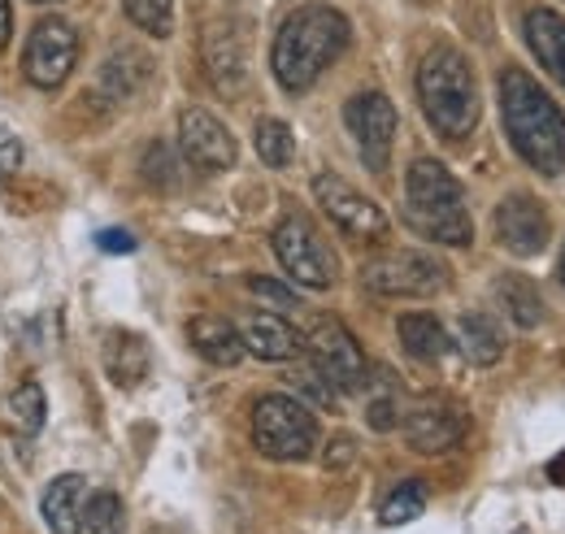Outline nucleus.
Returning <instances> with one entry per match:
<instances>
[{"mask_svg":"<svg viewBox=\"0 0 565 534\" xmlns=\"http://www.w3.org/2000/svg\"><path fill=\"white\" fill-rule=\"evenodd\" d=\"M31 4H57V0H31Z\"/></svg>","mask_w":565,"mask_h":534,"instance_id":"obj_40","label":"nucleus"},{"mask_svg":"<svg viewBox=\"0 0 565 534\" xmlns=\"http://www.w3.org/2000/svg\"><path fill=\"white\" fill-rule=\"evenodd\" d=\"M313 365L335 383V392H361L370 383V365H365V352L353 339V331L335 318H313L309 331L300 334Z\"/></svg>","mask_w":565,"mask_h":534,"instance_id":"obj_8","label":"nucleus"},{"mask_svg":"<svg viewBox=\"0 0 565 534\" xmlns=\"http://www.w3.org/2000/svg\"><path fill=\"white\" fill-rule=\"evenodd\" d=\"M44 417H49V400H44V387L35 378H26L9 392V426L18 435H40Z\"/></svg>","mask_w":565,"mask_h":534,"instance_id":"obj_25","label":"nucleus"},{"mask_svg":"<svg viewBox=\"0 0 565 534\" xmlns=\"http://www.w3.org/2000/svg\"><path fill=\"white\" fill-rule=\"evenodd\" d=\"M248 287H253L262 300H275V305H282V309H291V305H296V291H287L282 282H275V278H253Z\"/></svg>","mask_w":565,"mask_h":534,"instance_id":"obj_35","label":"nucleus"},{"mask_svg":"<svg viewBox=\"0 0 565 534\" xmlns=\"http://www.w3.org/2000/svg\"><path fill=\"white\" fill-rule=\"evenodd\" d=\"M344 127L356 139L361 165L370 174H387L392 143H396V105L383 92H361L344 105Z\"/></svg>","mask_w":565,"mask_h":534,"instance_id":"obj_10","label":"nucleus"},{"mask_svg":"<svg viewBox=\"0 0 565 534\" xmlns=\"http://www.w3.org/2000/svg\"><path fill=\"white\" fill-rule=\"evenodd\" d=\"M127 18L152 40L174 35V0H127Z\"/></svg>","mask_w":565,"mask_h":534,"instance_id":"obj_29","label":"nucleus"},{"mask_svg":"<svg viewBox=\"0 0 565 534\" xmlns=\"http://www.w3.org/2000/svg\"><path fill=\"white\" fill-rule=\"evenodd\" d=\"M179 165H174V157H170V148L166 143H148V152H143V179L152 183V188H179Z\"/></svg>","mask_w":565,"mask_h":534,"instance_id":"obj_31","label":"nucleus"},{"mask_svg":"<svg viewBox=\"0 0 565 534\" xmlns=\"http://www.w3.org/2000/svg\"><path fill=\"white\" fill-rule=\"evenodd\" d=\"M349 35H353L349 18L331 4H300L296 13H287L270 53V70L282 92L291 96L309 92L322 78V70L340 62V53L349 49Z\"/></svg>","mask_w":565,"mask_h":534,"instance_id":"obj_2","label":"nucleus"},{"mask_svg":"<svg viewBox=\"0 0 565 534\" xmlns=\"http://www.w3.org/2000/svg\"><path fill=\"white\" fill-rule=\"evenodd\" d=\"M87 534H127V504L114 491H96L83 509Z\"/></svg>","mask_w":565,"mask_h":534,"instance_id":"obj_28","label":"nucleus"},{"mask_svg":"<svg viewBox=\"0 0 565 534\" xmlns=\"http://www.w3.org/2000/svg\"><path fill=\"white\" fill-rule=\"evenodd\" d=\"M426 513V482L418 478H405L387 491V500L379 504V522L383 526H409Z\"/></svg>","mask_w":565,"mask_h":534,"instance_id":"obj_26","label":"nucleus"},{"mask_svg":"<svg viewBox=\"0 0 565 534\" xmlns=\"http://www.w3.org/2000/svg\"><path fill=\"white\" fill-rule=\"evenodd\" d=\"M22 157H26V152H22V139L0 127V179L18 174V170H22Z\"/></svg>","mask_w":565,"mask_h":534,"instance_id":"obj_33","label":"nucleus"},{"mask_svg":"<svg viewBox=\"0 0 565 534\" xmlns=\"http://www.w3.org/2000/svg\"><path fill=\"white\" fill-rule=\"evenodd\" d=\"M235 331L244 339V352H253L257 361H291L305 348L296 327L279 313H244Z\"/></svg>","mask_w":565,"mask_h":534,"instance_id":"obj_16","label":"nucleus"},{"mask_svg":"<svg viewBox=\"0 0 565 534\" xmlns=\"http://www.w3.org/2000/svg\"><path fill=\"white\" fill-rule=\"evenodd\" d=\"M548 478H553L557 487H565V452L557 457V461H553V466H548Z\"/></svg>","mask_w":565,"mask_h":534,"instance_id":"obj_38","label":"nucleus"},{"mask_svg":"<svg viewBox=\"0 0 565 534\" xmlns=\"http://www.w3.org/2000/svg\"><path fill=\"white\" fill-rule=\"evenodd\" d=\"M83 491H87V482L78 473H62L44 487L40 513H44L49 534H83Z\"/></svg>","mask_w":565,"mask_h":534,"instance_id":"obj_17","label":"nucleus"},{"mask_svg":"<svg viewBox=\"0 0 565 534\" xmlns=\"http://www.w3.org/2000/svg\"><path fill=\"white\" fill-rule=\"evenodd\" d=\"M396 334H401L405 352H409L414 361H426V365L444 361L448 348H452V339H448L444 322H439L435 313H405V318L396 322Z\"/></svg>","mask_w":565,"mask_h":534,"instance_id":"obj_23","label":"nucleus"},{"mask_svg":"<svg viewBox=\"0 0 565 534\" xmlns=\"http://www.w3.org/2000/svg\"><path fill=\"white\" fill-rule=\"evenodd\" d=\"M361 282L387 300H426L448 287V266L418 248H396L361 266Z\"/></svg>","mask_w":565,"mask_h":534,"instance_id":"obj_7","label":"nucleus"},{"mask_svg":"<svg viewBox=\"0 0 565 534\" xmlns=\"http://www.w3.org/2000/svg\"><path fill=\"white\" fill-rule=\"evenodd\" d=\"M418 100H423L426 122L444 139H470V131L479 127V83H475V70L470 62L439 44L430 49L418 66Z\"/></svg>","mask_w":565,"mask_h":534,"instance_id":"obj_4","label":"nucleus"},{"mask_svg":"<svg viewBox=\"0 0 565 534\" xmlns=\"http://www.w3.org/2000/svg\"><path fill=\"white\" fill-rule=\"evenodd\" d=\"M74 62H78V35L66 18H44L35 22L31 40H26V57H22V70L35 87L53 92L71 78Z\"/></svg>","mask_w":565,"mask_h":534,"instance_id":"obj_11","label":"nucleus"},{"mask_svg":"<svg viewBox=\"0 0 565 534\" xmlns=\"http://www.w3.org/2000/svg\"><path fill=\"white\" fill-rule=\"evenodd\" d=\"M253 143H257V157H262L270 170L291 165V157H296V135H291V127H287L282 118H262L257 131H253Z\"/></svg>","mask_w":565,"mask_h":534,"instance_id":"obj_27","label":"nucleus"},{"mask_svg":"<svg viewBox=\"0 0 565 534\" xmlns=\"http://www.w3.org/2000/svg\"><path fill=\"white\" fill-rule=\"evenodd\" d=\"M500 118L513 152L531 170H540L544 179L565 174V109L526 70L500 74Z\"/></svg>","mask_w":565,"mask_h":534,"instance_id":"obj_1","label":"nucleus"},{"mask_svg":"<svg viewBox=\"0 0 565 534\" xmlns=\"http://www.w3.org/2000/svg\"><path fill=\"white\" fill-rule=\"evenodd\" d=\"M291 383H296V392L305 396V400L313 404V408H335L340 404V392H335V383L318 370V365H305V370H296L291 374Z\"/></svg>","mask_w":565,"mask_h":534,"instance_id":"obj_30","label":"nucleus"},{"mask_svg":"<svg viewBox=\"0 0 565 534\" xmlns=\"http://www.w3.org/2000/svg\"><path fill=\"white\" fill-rule=\"evenodd\" d=\"M495 239L513 257H540L544 244H548V209L526 192L504 196L495 209Z\"/></svg>","mask_w":565,"mask_h":534,"instance_id":"obj_13","label":"nucleus"},{"mask_svg":"<svg viewBox=\"0 0 565 534\" xmlns=\"http://www.w3.org/2000/svg\"><path fill=\"white\" fill-rule=\"evenodd\" d=\"M356 452V444L349 439V435H340V439H331V448H327V469H340L349 466Z\"/></svg>","mask_w":565,"mask_h":534,"instance_id":"obj_36","label":"nucleus"},{"mask_svg":"<svg viewBox=\"0 0 565 534\" xmlns=\"http://www.w3.org/2000/svg\"><path fill=\"white\" fill-rule=\"evenodd\" d=\"M148 74H152V62L143 57L140 49H118V53L100 66V87H105L114 100H131L143 83H148Z\"/></svg>","mask_w":565,"mask_h":534,"instance_id":"obj_24","label":"nucleus"},{"mask_svg":"<svg viewBox=\"0 0 565 534\" xmlns=\"http://www.w3.org/2000/svg\"><path fill=\"white\" fill-rule=\"evenodd\" d=\"M96 244H100V253H114V257H127V253H136V248H140L131 231H100V235H96Z\"/></svg>","mask_w":565,"mask_h":534,"instance_id":"obj_34","label":"nucleus"},{"mask_svg":"<svg viewBox=\"0 0 565 534\" xmlns=\"http://www.w3.org/2000/svg\"><path fill=\"white\" fill-rule=\"evenodd\" d=\"M9 35H13V13H9V0H0V49L9 44Z\"/></svg>","mask_w":565,"mask_h":534,"instance_id":"obj_37","label":"nucleus"},{"mask_svg":"<svg viewBox=\"0 0 565 534\" xmlns=\"http://www.w3.org/2000/svg\"><path fill=\"white\" fill-rule=\"evenodd\" d=\"M557 278H562V287H565V253H562V266H557Z\"/></svg>","mask_w":565,"mask_h":534,"instance_id":"obj_39","label":"nucleus"},{"mask_svg":"<svg viewBox=\"0 0 565 534\" xmlns=\"http://www.w3.org/2000/svg\"><path fill=\"white\" fill-rule=\"evenodd\" d=\"M275 244V257H279L282 274L296 282V287H309V291H331L335 278H340V261L331 253V244L318 235V226L309 217H282L270 235Z\"/></svg>","mask_w":565,"mask_h":534,"instance_id":"obj_6","label":"nucleus"},{"mask_svg":"<svg viewBox=\"0 0 565 534\" xmlns=\"http://www.w3.org/2000/svg\"><path fill=\"white\" fill-rule=\"evenodd\" d=\"M405 222L444 248H470L475 244V222L466 209V188L439 165L435 157H418L405 174Z\"/></svg>","mask_w":565,"mask_h":534,"instance_id":"obj_3","label":"nucleus"},{"mask_svg":"<svg viewBox=\"0 0 565 534\" xmlns=\"http://www.w3.org/2000/svg\"><path fill=\"white\" fill-rule=\"evenodd\" d=\"M405 417V444L423 457H439L448 448H457L470 430V417L457 400H444V396H426L414 408L401 413Z\"/></svg>","mask_w":565,"mask_h":534,"instance_id":"obj_12","label":"nucleus"},{"mask_svg":"<svg viewBox=\"0 0 565 534\" xmlns=\"http://www.w3.org/2000/svg\"><path fill=\"white\" fill-rule=\"evenodd\" d=\"M253 444L270 461H309L318 448V417L296 396H262L253 404Z\"/></svg>","mask_w":565,"mask_h":534,"instance_id":"obj_5","label":"nucleus"},{"mask_svg":"<svg viewBox=\"0 0 565 534\" xmlns=\"http://www.w3.org/2000/svg\"><path fill=\"white\" fill-rule=\"evenodd\" d=\"M179 148L196 170H210V174L235 165V135L210 109H196V105L179 114Z\"/></svg>","mask_w":565,"mask_h":534,"instance_id":"obj_14","label":"nucleus"},{"mask_svg":"<svg viewBox=\"0 0 565 534\" xmlns=\"http://www.w3.org/2000/svg\"><path fill=\"white\" fill-rule=\"evenodd\" d=\"M526 44H531V53L540 57V66L553 70V78L565 87V18L557 9H531L526 13Z\"/></svg>","mask_w":565,"mask_h":534,"instance_id":"obj_19","label":"nucleus"},{"mask_svg":"<svg viewBox=\"0 0 565 534\" xmlns=\"http://www.w3.org/2000/svg\"><path fill=\"white\" fill-rule=\"evenodd\" d=\"M457 348L466 352L470 365H495L504 356V331L492 313H461L457 318Z\"/></svg>","mask_w":565,"mask_h":534,"instance_id":"obj_22","label":"nucleus"},{"mask_svg":"<svg viewBox=\"0 0 565 534\" xmlns=\"http://www.w3.org/2000/svg\"><path fill=\"white\" fill-rule=\"evenodd\" d=\"M495 305L518 331L544 327V296L526 274H500L495 278Z\"/></svg>","mask_w":565,"mask_h":534,"instance_id":"obj_20","label":"nucleus"},{"mask_svg":"<svg viewBox=\"0 0 565 534\" xmlns=\"http://www.w3.org/2000/svg\"><path fill=\"white\" fill-rule=\"evenodd\" d=\"M401 413H405L401 400H396L392 392H383V396H374V400H370L365 421H370V430H379V435H383V430H396V426H401Z\"/></svg>","mask_w":565,"mask_h":534,"instance_id":"obj_32","label":"nucleus"},{"mask_svg":"<svg viewBox=\"0 0 565 534\" xmlns=\"http://www.w3.org/2000/svg\"><path fill=\"white\" fill-rule=\"evenodd\" d=\"M313 196H318V209H322L349 239H361V244L387 239V231H392L387 213L370 201L365 192H356L353 183H344L340 174H318V179H313Z\"/></svg>","mask_w":565,"mask_h":534,"instance_id":"obj_9","label":"nucleus"},{"mask_svg":"<svg viewBox=\"0 0 565 534\" xmlns=\"http://www.w3.org/2000/svg\"><path fill=\"white\" fill-rule=\"evenodd\" d=\"M201 62L222 96H239L248 83V49L235 22H210L201 35Z\"/></svg>","mask_w":565,"mask_h":534,"instance_id":"obj_15","label":"nucleus"},{"mask_svg":"<svg viewBox=\"0 0 565 534\" xmlns=\"http://www.w3.org/2000/svg\"><path fill=\"white\" fill-rule=\"evenodd\" d=\"M148 365H152L148 343H143L136 331H109L105 334V374H109V383H114V387H122V392L140 387L143 378H148Z\"/></svg>","mask_w":565,"mask_h":534,"instance_id":"obj_18","label":"nucleus"},{"mask_svg":"<svg viewBox=\"0 0 565 534\" xmlns=\"http://www.w3.org/2000/svg\"><path fill=\"white\" fill-rule=\"evenodd\" d=\"M188 339H192V348L210 361V365H222V370H231V365H239L244 361V339L239 331L226 322V318H192V327H188Z\"/></svg>","mask_w":565,"mask_h":534,"instance_id":"obj_21","label":"nucleus"}]
</instances>
